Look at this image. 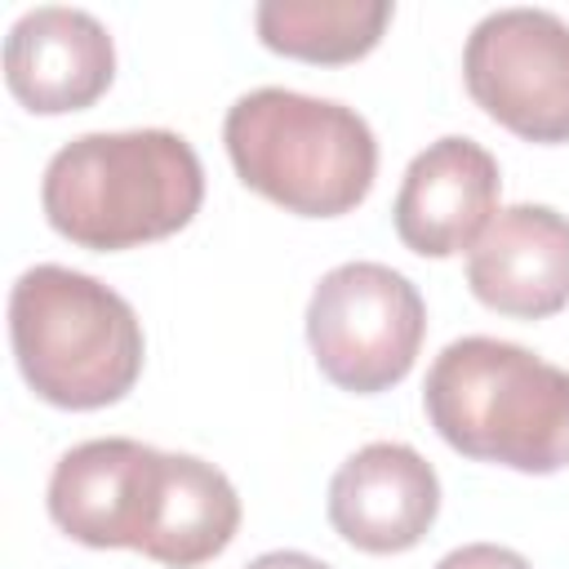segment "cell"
I'll return each mask as SVG.
<instances>
[{
    "label": "cell",
    "mask_w": 569,
    "mask_h": 569,
    "mask_svg": "<svg viewBox=\"0 0 569 569\" xmlns=\"http://www.w3.org/2000/svg\"><path fill=\"white\" fill-rule=\"evenodd\" d=\"M498 160L476 138H436L400 178L391 204L400 244L422 258H453L471 249L498 213Z\"/></svg>",
    "instance_id": "9c48e42d"
},
{
    "label": "cell",
    "mask_w": 569,
    "mask_h": 569,
    "mask_svg": "<svg viewBox=\"0 0 569 569\" xmlns=\"http://www.w3.org/2000/svg\"><path fill=\"white\" fill-rule=\"evenodd\" d=\"M244 569H333V565H325V560H316L307 551H267V556L249 560Z\"/></svg>",
    "instance_id": "9a60e30c"
},
{
    "label": "cell",
    "mask_w": 569,
    "mask_h": 569,
    "mask_svg": "<svg viewBox=\"0 0 569 569\" xmlns=\"http://www.w3.org/2000/svg\"><path fill=\"white\" fill-rule=\"evenodd\" d=\"M467 289L498 316L547 320L569 307V218L551 204H507L467 249Z\"/></svg>",
    "instance_id": "8fae6325"
},
{
    "label": "cell",
    "mask_w": 569,
    "mask_h": 569,
    "mask_svg": "<svg viewBox=\"0 0 569 569\" xmlns=\"http://www.w3.org/2000/svg\"><path fill=\"white\" fill-rule=\"evenodd\" d=\"M387 22V0H262L253 9L258 40L271 53L316 67H342L373 53Z\"/></svg>",
    "instance_id": "4fadbf2b"
},
{
    "label": "cell",
    "mask_w": 569,
    "mask_h": 569,
    "mask_svg": "<svg viewBox=\"0 0 569 569\" xmlns=\"http://www.w3.org/2000/svg\"><path fill=\"white\" fill-rule=\"evenodd\" d=\"M204 200L196 147L173 129L80 133L40 182L44 222L76 249L120 253L182 231Z\"/></svg>",
    "instance_id": "6da1fadb"
},
{
    "label": "cell",
    "mask_w": 569,
    "mask_h": 569,
    "mask_svg": "<svg viewBox=\"0 0 569 569\" xmlns=\"http://www.w3.org/2000/svg\"><path fill=\"white\" fill-rule=\"evenodd\" d=\"M436 569H533L520 551L511 547H498V542H467V547H453L449 556L436 560Z\"/></svg>",
    "instance_id": "5bb4252c"
},
{
    "label": "cell",
    "mask_w": 569,
    "mask_h": 569,
    "mask_svg": "<svg viewBox=\"0 0 569 569\" xmlns=\"http://www.w3.org/2000/svg\"><path fill=\"white\" fill-rule=\"evenodd\" d=\"M111 31L84 9L40 4L4 36V84L36 116L84 111L111 89Z\"/></svg>",
    "instance_id": "30bf717a"
},
{
    "label": "cell",
    "mask_w": 569,
    "mask_h": 569,
    "mask_svg": "<svg viewBox=\"0 0 569 569\" xmlns=\"http://www.w3.org/2000/svg\"><path fill=\"white\" fill-rule=\"evenodd\" d=\"M156 445L129 436H102L71 445L49 476V520L80 547H129L142 551L151 498L160 480Z\"/></svg>",
    "instance_id": "52a82bcc"
},
{
    "label": "cell",
    "mask_w": 569,
    "mask_h": 569,
    "mask_svg": "<svg viewBox=\"0 0 569 569\" xmlns=\"http://www.w3.org/2000/svg\"><path fill=\"white\" fill-rule=\"evenodd\" d=\"M422 338L427 302L387 262H342L311 289L307 347L320 373L351 396H378L405 382Z\"/></svg>",
    "instance_id": "5b68a950"
},
{
    "label": "cell",
    "mask_w": 569,
    "mask_h": 569,
    "mask_svg": "<svg viewBox=\"0 0 569 569\" xmlns=\"http://www.w3.org/2000/svg\"><path fill=\"white\" fill-rule=\"evenodd\" d=\"M9 342L22 382L53 409H107L142 373V325L102 280L40 262L9 289Z\"/></svg>",
    "instance_id": "3957f363"
},
{
    "label": "cell",
    "mask_w": 569,
    "mask_h": 569,
    "mask_svg": "<svg viewBox=\"0 0 569 569\" xmlns=\"http://www.w3.org/2000/svg\"><path fill=\"white\" fill-rule=\"evenodd\" d=\"M436 436L471 458L525 476L569 467V369L502 338L449 342L422 382Z\"/></svg>",
    "instance_id": "7a4b0ae2"
},
{
    "label": "cell",
    "mask_w": 569,
    "mask_h": 569,
    "mask_svg": "<svg viewBox=\"0 0 569 569\" xmlns=\"http://www.w3.org/2000/svg\"><path fill=\"white\" fill-rule=\"evenodd\" d=\"M222 142L236 178L298 218H342L373 191L378 142L356 107L298 89H253L231 102Z\"/></svg>",
    "instance_id": "277c9868"
},
{
    "label": "cell",
    "mask_w": 569,
    "mask_h": 569,
    "mask_svg": "<svg viewBox=\"0 0 569 569\" xmlns=\"http://www.w3.org/2000/svg\"><path fill=\"white\" fill-rule=\"evenodd\" d=\"M440 516L436 467L400 440L356 449L329 480V525L369 556H396L427 538Z\"/></svg>",
    "instance_id": "ba28073f"
},
{
    "label": "cell",
    "mask_w": 569,
    "mask_h": 569,
    "mask_svg": "<svg viewBox=\"0 0 569 569\" xmlns=\"http://www.w3.org/2000/svg\"><path fill=\"white\" fill-rule=\"evenodd\" d=\"M240 529V498L236 485L196 453H169L160 462L151 529L142 556L169 569H196L231 547Z\"/></svg>",
    "instance_id": "7c38bea8"
},
{
    "label": "cell",
    "mask_w": 569,
    "mask_h": 569,
    "mask_svg": "<svg viewBox=\"0 0 569 569\" xmlns=\"http://www.w3.org/2000/svg\"><path fill=\"white\" fill-rule=\"evenodd\" d=\"M476 107L525 142H569V22L551 9L485 13L462 49Z\"/></svg>",
    "instance_id": "8992f818"
}]
</instances>
